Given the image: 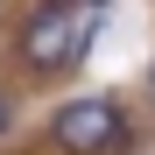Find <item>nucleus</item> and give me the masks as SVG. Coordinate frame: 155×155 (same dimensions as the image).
<instances>
[{
    "instance_id": "nucleus-1",
    "label": "nucleus",
    "mask_w": 155,
    "mask_h": 155,
    "mask_svg": "<svg viewBox=\"0 0 155 155\" xmlns=\"http://www.w3.org/2000/svg\"><path fill=\"white\" fill-rule=\"evenodd\" d=\"M92 35H99V7L92 0H35L21 35H14V49H21V64L35 78H57L71 64H85Z\"/></svg>"
},
{
    "instance_id": "nucleus-2",
    "label": "nucleus",
    "mask_w": 155,
    "mask_h": 155,
    "mask_svg": "<svg viewBox=\"0 0 155 155\" xmlns=\"http://www.w3.org/2000/svg\"><path fill=\"white\" fill-rule=\"evenodd\" d=\"M49 141H57L64 155H113L127 148V113L113 106V99H71V106H57V120H49Z\"/></svg>"
},
{
    "instance_id": "nucleus-3",
    "label": "nucleus",
    "mask_w": 155,
    "mask_h": 155,
    "mask_svg": "<svg viewBox=\"0 0 155 155\" xmlns=\"http://www.w3.org/2000/svg\"><path fill=\"white\" fill-rule=\"evenodd\" d=\"M7 127H14V99L0 92V134H7Z\"/></svg>"
},
{
    "instance_id": "nucleus-4",
    "label": "nucleus",
    "mask_w": 155,
    "mask_h": 155,
    "mask_svg": "<svg viewBox=\"0 0 155 155\" xmlns=\"http://www.w3.org/2000/svg\"><path fill=\"white\" fill-rule=\"evenodd\" d=\"M148 92H155V71H148Z\"/></svg>"
},
{
    "instance_id": "nucleus-5",
    "label": "nucleus",
    "mask_w": 155,
    "mask_h": 155,
    "mask_svg": "<svg viewBox=\"0 0 155 155\" xmlns=\"http://www.w3.org/2000/svg\"><path fill=\"white\" fill-rule=\"evenodd\" d=\"M92 7H106V0H92Z\"/></svg>"
}]
</instances>
